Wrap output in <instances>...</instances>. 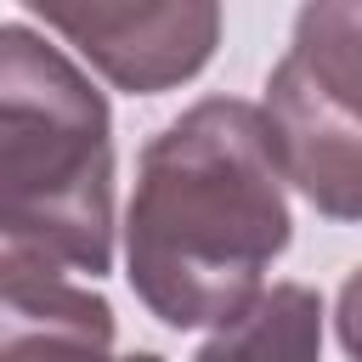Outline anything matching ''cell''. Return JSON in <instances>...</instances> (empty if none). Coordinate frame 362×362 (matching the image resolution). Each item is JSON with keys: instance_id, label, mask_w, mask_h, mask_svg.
Segmentation results:
<instances>
[{"instance_id": "6da1fadb", "label": "cell", "mask_w": 362, "mask_h": 362, "mask_svg": "<svg viewBox=\"0 0 362 362\" xmlns=\"http://www.w3.org/2000/svg\"><path fill=\"white\" fill-rule=\"evenodd\" d=\"M283 249L288 198L255 102L204 96L141 147L124 277L158 322L221 328L266 288Z\"/></svg>"}, {"instance_id": "3957f363", "label": "cell", "mask_w": 362, "mask_h": 362, "mask_svg": "<svg viewBox=\"0 0 362 362\" xmlns=\"http://www.w3.org/2000/svg\"><path fill=\"white\" fill-rule=\"evenodd\" d=\"M266 136L283 181L322 215L356 221V0H305L283 62L266 79Z\"/></svg>"}, {"instance_id": "5b68a950", "label": "cell", "mask_w": 362, "mask_h": 362, "mask_svg": "<svg viewBox=\"0 0 362 362\" xmlns=\"http://www.w3.org/2000/svg\"><path fill=\"white\" fill-rule=\"evenodd\" d=\"M0 362H113V305L57 266L0 249Z\"/></svg>"}, {"instance_id": "8992f818", "label": "cell", "mask_w": 362, "mask_h": 362, "mask_svg": "<svg viewBox=\"0 0 362 362\" xmlns=\"http://www.w3.org/2000/svg\"><path fill=\"white\" fill-rule=\"evenodd\" d=\"M322 317L317 288L272 283L238 317H226L192 362H322Z\"/></svg>"}, {"instance_id": "52a82bcc", "label": "cell", "mask_w": 362, "mask_h": 362, "mask_svg": "<svg viewBox=\"0 0 362 362\" xmlns=\"http://www.w3.org/2000/svg\"><path fill=\"white\" fill-rule=\"evenodd\" d=\"M113 362H164V356H153V351H130V356H113Z\"/></svg>"}, {"instance_id": "7a4b0ae2", "label": "cell", "mask_w": 362, "mask_h": 362, "mask_svg": "<svg viewBox=\"0 0 362 362\" xmlns=\"http://www.w3.org/2000/svg\"><path fill=\"white\" fill-rule=\"evenodd\" d=\"M0 238L45 266H113L107 96L23 23H0Z\"/></svg>"}, {"instance_id": "277c9868", "label": "cell", "mask_w": 362, "mask_h": 362, "mask_svg": "<svg viewBox=\"0 0 362 362\" xmlns=\"http://www.w3.org/2000/svg\"><path fill=\"white\" fill-rule=\"evenodd\" d=\"M107 85L158 96L204 74L221 45V0H23Z\"/></svg>"}]
</instances>
